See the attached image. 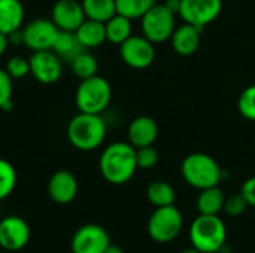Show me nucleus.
Wrapping results in <instances>:
<instances>
[{"mask_svg":"<svg viewBox=\"0 0 255 253\" xmlns=\"http://www.w3.org/2000/svg\"><path fill=\"white\" fill-rule=\"evenodd\" d=\"M120 55L124 64L131 69L142 70L149 67L155 60L154 43L148 40L143 34L134 36L131 34L126 42L120 45Z\"/></svg>","mask_w":255,"mask_h":253,"instance_id":"nucleus-9","label":"nucleus"},{"mask_svg":"<svg viewBox=\"0 0 255 253\" xmlns=\"http://www.w3.org/2000/svg\"><path fill=\"white\" fill-rule=\"evenodd\" d=\"M52 51L60 57L61 61L70 63L76 55H79L85 48L79 43L75 31H58V36L54 42Z\"/></svg>","mask_w":255,"mask_h":253,"instance_id":"nucleus-21","label":"nucleus"},{"mask_svg":"<svg viewBox=\"0 0 255 253\" xmlns=\"http://www.w3.org/2000/svg\"><path fill=\"white\" fill-rule=\"evenodd\" d=\"M160 160L158 151L149 145V146H143V148H137L136 149V161H137V169L142 170H149L152 167L157 166Z\"/></svg>","mask_w":255,"mask_h":253,"instance_id":"nucleus-31","label":"nucleus"},{"mask_svg":"<svg viewBox=\"0 0 255 253\" xmlns=\"http://www.w3.org/2000/svg\"><path fill=\"white\" fill-rule=\"evenodd\" d=\"M99 170L103 179L112 185L127 183L137 170L136 148L128 142H114L108 145L100 155Z\"/></svg>","mask_w":255,"mask_h":253,"instance_id":"nucleus-1","label":"nucleus"},{"mask_svg":"<svg viewBox=\"0 0 255 253\" xmlns=\"http://www.w3.org/2000/svg\"><path fill=\"white\" fill-rule=\"evenodd\" d=\"M30 242V227L19 216H7L0 221V248L18 252Z\"/></svg>","mask_w":255,"mask_h":253,"instance_id":"nucleus-13","label":"nucleus"},{"mask_svg":"<svg viewBox=\"0 0 255 253\" xmlns=\"http://www.w3.org/2000/svg\"><path fill=\"white\" fill-rule=\"evenodd\" d=\"M85 18L106 22L117 13L115 0H81Z\"/></svg>","mask_w":255,"mask_h":253,"instance_id":"nucleus-24","label":"nucleus"},{"mask_svg":"<svg viewBox=\"0 0 255 253\" xmlns=\"http://www.w3.org/2000/svg\"><path fill=\"white\" fill-rule=\"evenodd\" d=\"M4 70L12 79H22L27 75H30V61L19 55L10 57L6 63Z\"/></svg>","mask_w":255,"mask_h":253,"instance_id":"nucleus-30","label":"nucleus"},{"mask_svg":"<svg viewBox=\"0 0 255 253\" xmlns=\"http://www.w3.org/2000/svg\"><path fill=\"white\" fill-rule=\"evenodd\" d=\"M16 186L15 167L4 158H0V201L7 198Z\"/></svg>","mask_w":255,"mask_h":253,"instance_id":"nucleus-27","label":"nucleus"},{"mask_svg":"<svg viewBox=\"0 0 255 253\" xmlns=\"http://www.w3.org/2000/svg\"><path fill=\"white\" fill-rule=\"evenodd\" d=\"M51 19L61 31H76L85 21V13L78 0H57L51 9Z\"/></svg>","mask_w":255,"mask_h":253,"instance_id":"nucleus-14","label":"nucleus"},{"mask_svg":"<svg viewBox=\"0 0 255 253\" xmlns=\"http://www.w3.org/2000/svg\"><path fill=\"white\" fill-rule=\"evenodd\" d=\"M190 243L202 253H220L227 240V228L218 215H199L188 230Z\"/></svg>","mask_w":255,"mask_h":253,"instance_id":"nucleus-3","label":"nucleus"},{"mask_svg":"<svg viewBox=\"0 0 255 253\" xmlns=\"http://www.w3.org/2000/svg\"><path fill=\"white\" fill-rule=\"evenodd\" d=\"M67 140L78 151L90 152L100 148L106 139L108 127L102 115L79 112L67 125Z\"/></svg>","mask_w":255,"mask_h":253,"instance_id":"nucleus-2","label":"nucleus"},{"mask_svg":"<svg viewBox=\"0 0 255 253\" xmlns=\"http://www.w3.org/2000/svg\"><path fill=\"white\" fill-rule=\"evenodd\" d=\"M75 34H76L79 43L85 49H88V48H97V46H100L106 40L105 22L85 18V21L75 31Z\"/></svg>","mask_w":255,"mask_h":253,"instance_id":"nucleus-19","label":"nucleus"},{"mask_svg":"<svg viewBox=\"0 0 255 253\" xmlns=\"http://www.w3.org/2000/svg\"><path fill=\"white\" fill-rule=\"evenodd\" d=\"M103 253H126V252H124L121 248H118V246H115V245H112V243H111V245H109V248H108V249H106Z\"/></svg>","mask_w":255,"mask_h":253,"instance_id":"nucleus-36","label":"nucleus"},{"mask_svg":"<svg viewBox=\"0 0 255 253\" xmlns=\"http://www.w3.org/2000/svg\"><path fill=\"white\" fill-rule=\"evenodd\" d=\"M154 4L155 0H115L117 13L130 19H140Z\"/></svg>","mask_w":255,"mask_h":253,"instance_id":"nucleus-26","label":"nucleus"},{"mask_svg":"<svg viewBox=\"0 0 255 253\" xmlns=\"http://www.w3.org/2000/svg\"><path fill=\"white\" fill-rule=\"evenodd\" d=\"M181 253H202L200 251H197L196 248H191V249H185V251H182Z\"/></svg>","mask_w":255,"mask_h":253,"instance_id":"nucleus-37","label":"nucleus"},{"mask_svg":"<svg viewBox=\"0 0 255 253\" xmlns=\"http://www.w3.org/2000/svg\"><path fill=\"white\" fill-rule=\"evenodd\" d=\"M0 203H1V201H0ZM0 213H1V206H0Z\"/></svg>","mask_w":255,"mask_h":253,"instance_id":"nucleus-38","label":"nucleus"},{"mask_svg":"<svg viewBox=\"0 0 255 253\" xmlns=\"http://www.w3.org/2000/svg\"><path fill=\"white\" fill-rule=\"evenodd\" d=\"M111 245L108 231L97 224H85L72 237L70 249L73 253H103Z\"/></svg>","mask_w":255,"mask_h":253,"instance_id":"nucleus-10","label":"nucleus"},{"mask_svg":"<svg viewBox=\"0 0 255 253\" xmlns=\"http://www.w3.org/2000/svg\"><path fill=\"white\" fill-rule=\"evenodd\" d=\"M49 198L57 204H69L76 198L78 180L69 170L55 171L48 180Z\"/></svg>","mask_w":255,"mask_h":253,"instance_id":"nucleus-15","label":"nucleus"},{"mask_svg":"<svg viewBox=\"0 0 255 253\" xmlns=\"http://www.w3.org/2000/svg\"><path fill=\"white\" fill-rule=\"evenodd\" d=\"M238 109L244 118L255 122V85H250L241 92L238 100Z\"/></svg>","mask_w":255,"mask_h":253,"instance_id":"nucleus-28","label":"nucleus"},{"mask_svg":"<svg viewBox=\"0 0 255 253\" xmlns=\"http://www.w3.org/2000/svg\"><path fill=\"white\" fill-rule=\"evenodd\" d=\"M158 137V125L154 118L148 115L136 116L127 128V139L133 148H143L154 145Z\"/></svg>","mask_w":255,"mask_h":253,"instance_id":"nucleus-16","label":"nucleus"},{"mask_svg":"<svg viewBox=\"0 0 255 253\" xmlns=\"http://www.w3.org/2000/svg\"><path fill=\"white\" fill-rule=\"evenodd\" d=\"M181 174L190 186L199 191L218 186L223 180V169L220 164L211 155L203 152L187 155L181 164Z\"/></svg>","mask_w":255,"mask_h":253,"instance_id":"nucleus-4","label":"nucleus"},{"mask_svg":"<svg viewBox=\"0 0 255 253\" xmlns=\"http://www.w3.org/2000/svg\"><path fill=\"white\" fill-rule=\"evenodd\" d=\"M24 16L21 0H0V33L9 36L21 30Z\"/></svg>","mask_w":255,"mask_h":253,"instance_id":"nucleus-18","label":"nucleus"},{"mask_svg":"<svg viewBox=\"0 0 255 253\" xmlns=\"http://www.w3.org/2000/svg\"><path fill=\"white\" fill-rule=\"evenodd\" d=\"M223 10V0H181L179 16L184 22L205 28L214 22Z\"/></svg>","mask_w":255,"mask_h":253,"instance_id":"nucleus-8","label":"nucleus"},{"mask_svg":"<svg viewBox=\"0 0 255 253\" xmlns=\"http://www.w3.org/2000/svg\"><path fill=\"white\" fill-rule=\"evenodd\" d=\"M248 203L247 200L242 197V194H233L230 197H226V201H224V209L223 212H226L229 216L232 218H238L241 215H244L248 209Z\"/></svg>","mask_w":255,"mask_h":253,"instance_id":"nucleus-32","label":"nucleus"},{"mask_svg":"<svg viewBox=\"0 0 255 253\" xmlns=\"http://www.w3.org/2000/svg\"><path fill=\"white\" fill-rule=\"evenodd\" d=\"M112 100L111 84L96 75L87 79H82L75 92V104L79 112L97 113L102 115Z\"/></svg>","mask_w":255,"mask_h":253,"instance_id":"nucleus-5","label":"nucleus"},{"mask_svg":"<svg viewBox=\"0 0 255 253\" xmlns=\"http://www.w3.org/2000/svg\"><path fill=\"white\" fill-rule=\"evenodd\" d=\"M12 78L7 75L4 69H0V109L4 112L12 110V92H13V84Z\"/></svg>","mask_w":255,"mask_h":253,"instance_id":"nucleus-29","label":"nucleus"},{"mask_svg":"<svg viewBox=\"0 0 255 253\" xmlns=\"http://www.w3.org/2000/svg\"><path fill=\"white\" fill-rule=\"evenodd\" d=\"M9 37L6 36V34H3V33H0V57H3L4 55V52H6V49H7V46H9Z\"/></svg>","mask_w":255,"mask_h":253,"instance_id":"nucleus-35","label":"nucleus"},{"mask_svg":"<svg viewBox=\"0 0 255 253\" xmlns=\"http://www.w3.org/2000/svg\"><path fill=\"white\" fill-rule=\"evenodd\" d=\"M106 28V40L115 45H121L131 36V19L115 13L111 19L105 22Z\"/></svg>","mask_w":255,"mask_h":253,"instance_id":"nucleus-22","label":"nucleus"},{"mask_svg":"<svg viewBox=\"0 0 255 253\" xmlns=\"http://www.w3.org/2000/svg\"><path fill=\"white\" fill-rule=\"evenodd\" d=\"M202 31H203L202 28L191 25V24H187V22L176 27L172 37H170L175 52L182 55V57L193 55L199 49Z\"/></svg>","mask_w":255,"mask_h":253,"instance_id":"nucleus-17","label":"nucleus"},{"mask_svg":"<svg viewBox=\"0 0 255 253\" xmlns=\"http://www.w3.org/2000/svg\"><path fill=\"white\" fill-rule=\"evenodd\" d=\"M184 216L181 210L172 204L164 207H155L148 219V236L155 243H170L182 231Z\"/></svg>","mask_w":255,"mask_h":253,"instance_id":"nucleus-6","label":"nucleus"},{"mask_svg":"<svg viewBox=\"0 0 255 253\" xmlns=\"http://www.w3.org/2000/svg\"><path fill=\"white\" fill-rule=\"evenodd\" d=\"M58 28L57 25L52 22V19H45V18H39L34 21H30L22 30V43L34 51H46V49H52L54 42L58 36Z\"/></svg>","mask_w":255,"mask_h":253,"instance_id":"nucleus-11","label":"nucleus"},{"mask_svg":"<svg viewBox=\"0 0 255 253\" xmlns=\"http://www.w3.org/2000/svg\"><path fill=\"white\" fill-rule=\"evenodd\" d=\"M70 66H72V70H73L75 76L79 78L81 81L87 79V78H91V76H96L97 72H99L97 58L93 54L87 52V51H82L79 55H76L70 61Z\"/></svg>","mask_w":255,"mask_h":253,"instance_id":"nucleus-25","label":"nucleus"},{"mask_svg":"<svg viewBox=\"0 0 255 253\" xmlns=\"http://www.w3.org/2000/svg\"><path fill=\"white\" fill-rule=\"evenodd\" d=\"M241 194H242V197L247 200V203H248L250 207H255V176L247 179V180L242 183Z\"/></svg>","mask_w":255,"mask_h":253,"instance_id":"nucleus-33","label":"nucleus"},{"mask_svg":"<svg viewBox=\"0 0 255 253\" xmlns=\"http://www.w3.org/2000/svg\"><path fill=\"white\" fill-rule=\"evenodd\" d=\"M146 198L154 207H164L175 204L176 192L173 186L164 180L151 182L146 188Z\"/></svg>","mask_w":255,"mask_h":253,"instance_id":"nucleus-23","label":"nucleus"},{"mask_svg":"<svg viewBox=\"0 0 255 253\" xmlns=\"http://www.w3.org/2000/svg\"><path fill=\"white\" fill-rule=\"evenodd\" d=\"M164 4H166V7H167V9H170L175 15H176V13H179V9H181V0H166V1H164Z\"/></svg>","mask_w":255,"mask_h":253,"instance_id":"nucleus-34","label":"nucleus"},{"mask_svg":"<svg viewBox=\"0 0 255 253\" xmlns=\"http://www.w3.org/2000/svg\"><path fill=\"white\" fill-rule=\"evenodd\" d=\"M226 195L220 186H211L200 189V194L196 200V207L199 215H220L224 209Z\"/></svg>","mask_w":255,"mask_h":253,"instance_id":"nucleus-20","label":"nucleus"},{"mask_svg":"<svg viewBox=\"0 0 255 253\" xmlns=\"http://www.w3.org/2000/svg\"><path fill=\"white\" fill-rule=\"evenodd\" d=\"M142 34L152 43H163L170 40L176 24L175 13L166 7V4L155 3L142 18Z\"/></svg>","mask_w":255,"mask_h":253,"instance_id":"nucleus-7","label":"nucleus"},{"mask_svg":"<svg viewBox=\"0 0 255 253\" xmlns=\"http://www.w3.org/2000/svg\"><path fill=\"white\" fill-rule=\"evenodd\" d=\"M30 61V75L43 85L55 84L63 73V64L60 57L52 51H34Z\"/></svg>","mask_w":255,"mask_h":253,"instance_id":"nucleus-12","label":"nucleus"}]
</instances>
